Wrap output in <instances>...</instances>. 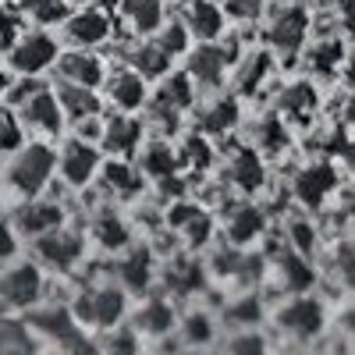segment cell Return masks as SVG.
<instances>
[{"label": "cell", "mask_w": 355, "mask_h": 355, "mask_svg": "<svg viewBox=\"0 0 355 355\" xmlns=\"http://www.w3.org/2000/svg\"><path fill=\"white\" fill-rule=\"evenodd\" d=\"M57 153L50 150V146H43V142H28V146H21L18 150V157L8 164V185H11V192H18V196H40L43 189H46V182L53 178V171H57Z\"/></svg>", "instance_id": "1"}, {"label": "cell", "mask_w": 355, "mask_h": 355, "mask_svg": "<svg viewBox=\"0 0 355 355\" xmlns=\"http://www.w3.org/2000/svg\"><path fill=\"white\" fill-rule=\"evenodd\" d=\"M75 316L82 327H96V331H110L121 323L128 302H125V288H114V284H96L82 291L75 299Z\"/></svg>", "instance_id": "2"}, {"label": "cell", "mask_w": 355, "mask_h": 355, "mask_svg": "<svg viewBox=\"0 0 355 355\" xmlns=\"http://www.w3.org/2000/svg\"><path fill=\"white\" fill-rule=\"evenodd\" d=\"M43 299V270L36 263H11L0 281V302L8 313H28Z\"/></svg>", "instance_id": "3"}, {"label": "cell", "mask_w": 355, "mask_h": 355, "mask_svg": "<svg viewBox=\"0 0 355 355\" xmlns=\"http://www.w3.org/2000/svg\"><path fill=\"white\" fill-rule=\"evenodd\" d=\"M57 61H61V53H57V40L50 33H25L8 50V68L11 75H21V78H33Z\"/></svg>", "instance_id": "4"}, {"label": "cell", "mask_w": 355, "mask_h": 355, "mask_svg": "<svg viewBox=\"0 0 355 355\" xmlns=\"http://www.w3.org/2000/svg\"><path fill=\"white\" fill-rule=\"evenodd\" d=\"M36 256H40L43 266H50V270L68 274L85 256V239L71 227H53V231H46V234L36 239Z\"/></svg>", "instance_id": "5"}, {"label": "cell", "mask_w": 355, "mask_h": 355, "mask_svg": "<svg viewBox=\"0 0 355 355\" xmlns=\"http://www.w3.org/2000/svg\"><path fill=\"white\" fill-rule=\"evenodd\" d=\"M11 224H15V231L21 234V239H40V234L64 224V206L53 202V199L28 196L18 210H11Z\"/></svg>", "instance_id": "6"}, {"label": "cell", "mask_w": 355, "mask_h": 355, "mask_svg": "<svg viewBox=\"0 0 355 355\" xmlns=\"http://www.w3.org/2000/svg\"><path fill=\"white\" fill-rule=\"evenodd\" d=\"M323 323H327V309L320 299H295L277 313V327L295 341H313L323 331Z\"/></svg>", "instance_id": "7"}, {"label": "cell", "mask_w": 355, "mask_h": 355, "mask_svg": "<svg viewBox=\"0 0 355 355\" xmlns=\"http://www.w3.org/2000/svg\"><path fill=\"white\" fill-rule=\"evenodd\" d=\"M192 75L185 71V75H171L164 85H160V93L153 96V117L157 121H164L167 128H174L178 125V117H182L189 107H192V100H196V89H192Z\"/></svg>", "instance_id": "8"}, {"label": "cell", "mask_w": 355, "mask_h": 355, "mask_svg": "<svg viewBox=\"0 0 355 355\" xmlns=\"http://www.w3.org/2000/svg\"><path fill=\"white\" fill-rule=\"evenodd\" d=\"M306 33H309V15L302 8H284L274 15L270 28H266V40L281 57H295L299 46L306 43Z\"/></svg>", "instance_id": "9"}, {"label": "cell", "mask_w": 355, "mask_h": 355, "mask_svg": "<svg viewBox=\"0 0 355 355\" xmlns=\"http://www.w3.org/2000/svg\"><path fill=\"white\" fill-rule=\"evenodd\" d=\"M100 171V150L89 139H71L64 146V153H61V174H64V182L68 185H89L93 182V174Z\"/></svg>", "instance_id": "10"}, {"label": "cell", "mask_w": 355, "mask_h": 355, "mask_svg": "<svg viewBox=\"0 0 355 355\" xmlns=\"http://www.w3.org/2000/svg\"><path fill=\"white\" fill-rule=\"evenodd\" d=\"M234 57V46L224 50V46H214V43H202L192 57H189V75L196 78V85L202 89H217L227 75V64Z\"/></svg>", "instance_id": "11"}, {"label": "cell", "mask_w": 355, "mask_h": 355, "mask_svg": "<svg viewBox=\"0 0 355 355\" xmlns=\"http://www.w3.org/2000/svg\"><path fill=\"white\" fill-rule=\"evenodd\" d=\"M61 114H64L61 96L50 93V89H36V93L21 103V121H25V128H36V132H43V135L61 132Z\"/></svg>", "instance_id": "12"}, {"label": "cell", "mask_w": 355, "mask_h": 355, "mask_svg": "<svg viewBox=\"0 0 355 355\" xmlns=\"http://www.w3.org/2000/svg\"><path fill=\"white\" fill-rule=\"evenodd\" d=\"M114 270H117V281H121L125 291H132V295L150 291V284H153V252L146 245H135L117 259Z\"/></svg>", "instance_id": "13"}, {"label": "cell", "mask_w": 355, "mask_h": 355, "mask_svg": "<svg viewBox=\"0 0 355 355\" xmlns=\"http://www.w3.org/2000/svg\"><path fill=\"white\" fill-rule=\"evenodd\" d=\"M334 189H338V174L331 164H309L295 178V196H299L302 206H320Z\"/></svg>", "instance_id": "14"}, {"label": "cell", "mask_w": 355, "mask_h": 355, "mask_svg": "<svg viewBox=\"0 0 355 355\" xmlns=\"http://www.w3.org/2000/svg\"><path fill=\"white\" fill-rule=\"evenodd\" d=\"M224 8L214 4V0H189V8H185V25H189V33L199 40V43H210L224 33Z\"/></svg>", "instance_id": "15"}, {"label": "cell", "mask_w": 355, "mask_h": 355, "mask_svg": "<svg viewBox=\"0 0 355 355\" xmlns=\"http://www.w3.org/2000/svg\"><path fill=\"white\" fill-rule=\"evenodd\" d=\"M139 142H142V121L128 117V110L121 117H110L103 128V139H100V146L114 157H132L139 150Z\"/></svg>", "instance_id": "16"}, {"label": "cell", "mask_w": 355, "mask_h": 355, "mask_svg": "<svg viewBox=\"0 0 355 355\" xmlns=\"http://www.w3.org/2000/svg\"><path fill=\"white\" fill-rule=\"evenodd\" d=\"M206 281V266L196 256H174L164 266V284L171 295H196Z\"/></svg>", "instance_id": "17"}, {"label": "cell", "mask_w": 355, "mask_h": 355, "mask_svg": "<svg viewBox=\"0 0 355 355\" xmlns=\"http://www.w3.org/2000/svg\"><path fill=\"white\" fill-rule=\"evenodd\" d=\"M107 96L114 100V107L121 110H139L146 103V75H139L135 68H117L107 78Z\"/></svg>", "instance_id": "18"}, {"label": "cell", "mask_w": 355, "mask_h": 355, "mask_svg": "<svg viewBox=\"0 0 355 355\" xmlns=\"http://www.w3.org/2000/svg\"><path fill=\"white\" fill-rule=\"evenodd\" d=\"M57 75H61V82H78V85H93L96 89L103 82V64H100V57L85 53V46H78L71 53H61Z\"/></svg>", "instance_id": "19"}, {"label": "cell", "mask_w": 355, "mask_h": 355, "mask_svg": "<svg viewBox=\"0 0 355 355\" xmlns=\"http://www.w3.org/2000/svg\"><path fill=\"white\" fill-rule=\"evenodd\" d=\"M107 36H110V21H107L103 8H89V11H78L68 18V40L75 46H96Z\"/></svg>", "instance_id": "20"}, {"label": "cell", "mask_w": 355, "mask_h": 355, "mask_svg": "<svg viewBox=\"0 0 355 355\" xmlns=\"http://www.w3.org/2000/svg\"><path fill=\"white\" fill-rule=\"evenodd\" d=\"M178 327V313L167 299H150L142 302L139 313H135V331L146 334V338H164Z\"/></svg>", "instance_id": "21"}, {"label": "cell", "mask_w": 355, "mask_h": 355, "mask_svg": "<svg viewBox=\"0 0 355 355\" xmlns=\"http://www.w3.org/2000/svg\"><path fill=\"white\" fill-rule=\"evenodd\" d=\"M277 277H281V288H288V291H295V295H302V291L313 288L316 270L309 266L306 252H299V249H284L281 259H277Z\"/></svg>", "instance_id": "22"}, {"label": "cell", "mask_w": 355, "mask_h": 355, "mask_svg": "<svg viewBox=\"0 0 355 355\" xmlns=\"http://www.w3.org/2000/svg\"><path fill=\"white\" fill-rule=\"evenodd\" d=\"M227 178L242 192H256L263 185V160H259V150L256 146H245V150H234L231 153V164H227Z\"/></svg>", "instance_id": "23"}, {"label": "cell", "mask_w": 355, "mask_h": 355, "mask_svg": "<svg viewBox=\"0 0 355 355\" xmlns=\"http://www.w3.org/2000/svg\"><path fill=\"white\" fill-rule=\"evenodd\" d=\"M239 121H242L239 100L224 96V100H214L210 107L199 114V132H206V135H227V132L239 128Z\"/></svg>", "instance_id": "24"}, {"label": "cell", "mask_w": 355, "mask_h": 355, "mask_svg": "<svg viewBox=\"0 0 355 355\" xmlns=\"http://www.w3.org/2000/svg\"><path fill=\"white\" fill-rule=\"evenodd\" d=\"M57 96H61V107L68 117L82 121V117H96L100 114V96L93 85H78V82H61L57 89Z\"/></svg>", "instance_id": "25"}, {"label": "cell", "mask_w": 355, "mask_h": 355, "mask_svg": "<svg viewBox=\"0 0 355 355\" xmlns=\"http://www.w3.org/2000/svg\"><path fill=\"white\" fill-rule=\"evenodd\" d=\"M224 227H227L231 245H249L256 234L263 231V214L256 210V206L242 202V206H234V210L224 217Z\"/></svg>", "instance_id": "26"}, {"label": "cell", "mask_w": 355, "mask_h": 355, "mask_svg": "<svg viewBox=\"0 0 355 355\" xmlns=\"http://www.w3.org/2000/svg\"><path fill=\"white\" fill-rule=\"evenodd\" d=\"M171 50L157 40V43H139L132 53H128V61H132V68L135 71H142L146 78H160L167 68H171Z\"/></svg>", "instance_id": "27"}, {"label": "cell", "mask_w": 355, "mask_h": 355, "mask_svg": "<svg viewBox=\"0 0 355 355\" xmlns=\"http://www.w3.org/2000/svg\"><path fill=\"white\" fill-rule=\"evenodd\" d=\"M103 185H107V192H114V196L132 199V196L142 192V174H139L128 160H110V164L103 167Z\"/></svg>", "instance_id": "28"}, {"label": "cell", "mask_w": 355, "mask_h": 355, "mask_svg": "<svg viewBox=\"0 0 355 355\" xmlns=\"http://www.w3.org/2000/svg\"><path fill=\"white\" fill-rule=\"evenodd\" d=\"M93 242L100 249H107V252H117V249H128L132 231H128V224L117 217V214H100L93 220Z\"/></svg>", "instance_id": "29"}, {"label": "cell", "mask_w": 355, "mask_h": 355, "mask_svg": "<svg viewBox=\"0 0 355 355\" xmlns=\"http://www.w3.org/2000/svg\"><path fill=\"white\" fill-rule=\"evenodd\" d=\"M33 327H28V320L18 323V320H4L0 323V355H36L40 345L33 341Z\"/></svg>", "instance_id": "30"}, {"label": "cell", "mask_w": 355, "mask_h": 355, "mask_svg": "<svg viewBox=\"0 0 355 355\" xmlns=\"http://www.w3.org/2000/svg\"><path fill=\"white\" fill-rule=\"evenodd\" d=\"M281 110L288 117H295V121H309L316 110V89L309 82H291L281 93Z\"/></svg>", "instance_id": "31"}, {"label": "cell", "mask_w": 355, "mask_h": 355, "mask_svg": "<svg viewBox=\"0 0 355 355\" xmlns=\"http://www.w3.org/2000/svg\"><path fill=\"white\" fill-rule=\"evenodd\" d=\"M178 331H182V348H210L217 338V323L210 313H189Z\"/></svg>", "instance_id": "32"}, {"label": "cell", "mask_w": 355, "mask_h": 355, "mask_svg": "<svg viewBox=\"0 0 355 355\" xmlns=\"http://www.w3.org/2000/svg\"><path fill=\"white\" fill-rule=\"evenodd\" d=\"M178 164H182V153L171 150L167 142H150L142 150V171L153 178H171L178 171Z\"/></svg>", "instance_id": "33"}, {"label": "cell", "mask_w": 355, "mask_h": 355, "mask_svg": "<svg viewBox=\"0 0 355 355\" xmlns=\"http://www.w3.org/2000/svg\"><path fill=\"white\" fill-rule=\"evenodd\" d=\"M252 142H256L259 153H281L284 146H288V128H284V121H281L277 114L263 117V121L256 125V132H252Z\"/></svg>", "instance_id": "34"}, {"label": "cell", "mask_w": 355, "mask_h": 355, "mask_svg": "<svg viewBox=\"0 0 355 355\" xmlns=\"http://www.w3.org/2000/svg\"><path fill=\"white\" fill-rule=\"evenodd\" d=\"M270 68H274V61H270V53H249V61L239 68V78H234V82H239V93L242 96H252L256 93V89L263 85V78L266 75H270Z\"/></svg>", "instance_id": "35"}, {"label": "cell", "mask_w": 355, "mask_h": 355, "mask_svg": "<svg viewBox=\"0 0 355 355\" xmlns=\"http://www.w3.org/2000/svg\"><path fill=\"white\" fill-rule=\"evenodd\" d=\"M121 8H125L128 21L139 28V33H153V28H160V21H164L160 0H125Z\"/></svg>", "instance_id": "36"}, {"label": "cell", "mask_w": 355, "mask_h": 355, "mask_svg": "<svg viewBox=\"0 0 355 355\" xmlns=\"http://www.w3.org/2000/svg\"><path fill=\"white\" fill-rule=\"evenodd\" d=\"M182 164H189L192 171H206L214 164V150H210V139H206V132H192V135H185V142H182Z\"/></svg>", "instance_id": "37"}, {"label": "cell", "mask_w": 355, "mask_h": 355, "mask_svg": "<svg viewBox=\"0 0 355 355\" xmlns=\"http://www.w3.org/2000/svg\"><path fill=\"white\" fill-rule=\"evenodd\" d=\"M21 11L40 25H57L68 18V0H21Z\"/></svg>", "instance_id": "38"}, {"label": "cell", "mask_w": 355, "mask_h": 355, "mask_svg": "<svg viewBox=\"0 0 355 355\" xmlns=\"http://www.w3.org/2000/svg\"><path fill=\"white\" fill-rule=\"evenodd\" d=\"M341 57H345V46L338 40H323L309 50V68L316 75H334V68L341 64Z\"/></svg>", "instance_id": "39"}, {"label": "cell", "mask_w": 355, "mask_h": 355, "mask_svg": "<svg viewBox=\"0 0 355 355\" xmlns=\"http://www.w3.org/2000/svg\"><path fill=\"white\" fill-rule=\"evenodd\" d=\"M259 316H263V302L252 299V295H245V299H239L234 306L224 309V320L231 323V327H239V331H242V327H256Z\"/></svg>", "instance_id": "40"}, {"label": "cell", "mask_w": 355, "mask_h": 355, "mask_svg": "<svg viewBox=\"0 0 355 355\" xmlns=\"http://www.w3.org/2000/svg\"><path fill=\"white\" fill-rule=\"evenodd\" d=\"M224 348H227V352H239V355H242V352H252V355H256V352H266V341L256 334V327H242L239 334H231V338L224 341Z\"/></svg>", "instance_id": "41"}, {"label": "cell", "mask_w": 355, "mask_h": 355, "mask_svg": "<svg viewBox=\"0 0 355 355\" xmlns=\"http://www.w3.org/2000/svg\"><path fill=\"white\" fill-rule=\"evenodd\" d=\"M21 114H15V107L8 103V110H4V153H18L21 150Z\"/></svg>", "instance_id": "42"}, {"label": "cell", "mask_w": 355, "mask_h": 355, "mask_svg": "<svg viewBox=\"0 0 355 355\" xmlns=\"http://www.w3.org/2000/svg\"><path fill=\"white\" fill-rule=\"evenodd\" d=\"M182 231H185V239L192 245H206V242H210V234H214V220H210V214H206V210H199Z\"/></svg>", "instance_id": "43"}, {"label": "cell", "mask_w": 355, "mask_h": 355, "mask_svg": "<svg viewBox=\"0 0 355 355\" xmlns=\"http://www.w3.org/2000/svg\"><path fill=\"white\" fill-rule=\"evenodd\" d=\"M114 334H107V341L100 348L107 352H135L139 348V331L135 327H110Z\"/></svg>", "instance_id": "44"}, {"label": "cell", "mask_w": 355, "mask_h": 355, "mask_svg": "<svg viewBox=\"0 0 355 355\" xmlns=\"http://www.w3.org/2000/svg\"><path fill=\"white\" fill-rule=\"evenodd\" d=\"M288 242L299 249V252H313V245H316L313 224H309V220H291V224H288Z\"/></svg>", "instance_id": "45"}, {"label": "cell", "mask_w": 355, "mask_h": 355, "mask_svg": "<svg viewBox=\"0 0 355 355\" xmlns=\"http://www.w3.org/2000/svg\"><path fill=\"white\" fill-rule=\"evenodd\" d=\"M202 210V206H196V202H185V199H178V202H171V210H167V224L171 227H178V231H182L196 214Z\"/></svg>", "instance_id": "46"}, {"label": "cell", "mask_w": 355, "mask_h": 355, "mask_svg": "<svg viewBox=\"0 0 355 355\" xmlns=\"http://www.w3.org/2000/svg\"><path fill=\"white\" fill-rule=\"evenodd\" d=\"M192 33H189V25L185 21H174V25H167L164 28V36H160V43L171 50V53H182L185 50V40H189Z\"/></svg>", "instance_id": "47"}, {"label": "cell", "mask_w": 355, "mask_h": 355, "mask_svg": "<svg viewBox=\"0 0 355 355\" xmlns=\"http://www.w3.org/2000/svg\"><path fill=\"white\" fill-rule=\"evenodd\" d=\"M263 8V0H224V11L231 18H256Z\"/></svg>", "instance_id": "48"}, {"label": "cell", "mask_w": 355, "mask_h": 355, "mask_svg": "<svg viewBox=\"0 0 355 355\" xmlns=\"http://www.w3.org/2000/svg\"><path fill=\"white\" fill-rule=\"evenodd\" d=\"M338 266L355 281V239H348V242H341V249H338Z\"/></svg>", "instance_id": "49"}, {"label": "cell", "mask_w": 355, "mask_h": 355, "mask_svg": "<svg viewBox=\"0 0 355 355\" xmlns=\"http://www.w3.org/2000/svg\"><path fill=\"white\" fill-rule=\"evenodd\" d=\"M18 43V15L15 11H8V36H4V46L11 50Z\"/></svg>", "instance_id": "50"}, {"label": "cell", "mask_w": 355, "mask_h": 355, "mask_svg": "<svg viewBox=\"0 0 355 355\" xmlns=\"http://www.w3.org/2000/svg\"><path fill=\"white\" fill-rule=\"evenodd\" d=\"M341 21H345V28L355 33V0H341Z\"/></svg>", "instance_id": "51"}, {"label": "cell", "mask_w": 355, "mask_h": 355, "mask_svg": "<svg viewBox=\"0 0 355 355\" xmlns=\"http://www.w3.org/2000/svg\"><path fill=\"white\" fill-rule=\"evenodd\" d=\"M160 192H164V196H182L185 185L178 182V178H160Z\"/></svg>", "instance_id": "52"}, {"label": "cell", "mask_w": 355, "mask_h": 355, "mask_svg": "<svg viewBox=\"0 0 355 355\" xmlns=\"http://www.w3.org/2000/svg\"><path fill=\"white\" fill-rule=\"evenodd\" d=\"M345 323H348V331H352V334H355V309H352V313H348V316H345Z\"/></svg>", "instance_id": "53"}, {"label": "cell", "mask_w": 355, "mask_h": 355, "mask_svg": "<svg viewBox=\"0 0 355 355\" xmlns=\"http://www.w3.org/2000/svg\"><path fill=\"white\" fill-rule=\"evenodd\" d=\"M345 153H348V164L355 167V150H352V146H345Z\"/></svg>", "instance_id": "54"}, {"label": "cell", "mask_w": 355, "mask_h": 355, "mask_svg": "<svg viewBox=\"0 0 355 355\" xmlns=\"http://www.w3.org/2000/svg\"><path fill=\"white\" fill-rule=\"evenodd\" d=\"M114 4H117V0H100V8H103V11H110Z\"/></svg>", "instance_id": "55"}, {"label": "cell", "mask_w": 355, "mask_h": 355, "mask_svg": "<svg viewBox=\"0 0 355 355\" xmlns=\"http://www.w3.org/2000/svg\"><path fill=\"white\" fill-rule=\"evenodd\" d=\"M348 121H352V125H355V103H352V107H348Z\"/></svg>", "instance_id": "56"}]
</instances>
